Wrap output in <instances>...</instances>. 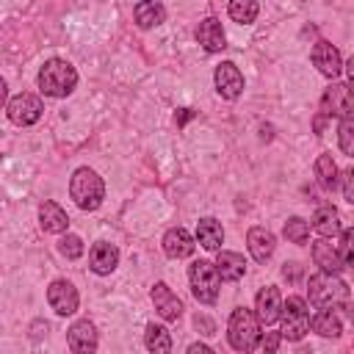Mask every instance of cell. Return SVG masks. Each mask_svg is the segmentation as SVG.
<instances>
[{
	"label": "cell",
	"instance_id": "19",
	"mask_svg": "<svg viewBox=\"0 0 354 354\" xmlns=\"http://www.w3.org/2000/svg\"><path fill=\"white\" fill-rule=\"evenodd\" d=\"M246 243H249V252L257 263H266L271 254H274V246H277V238L271 230L266 227H252L249 235H246Z\"/></svg>",
	"mask_w": 354,
	"mask_h": 354
},
{
	"label": "cell",
	"instance_id": "22",
	"mask_svg": "<svg viewBox=\"0 0 354 354\" xmlns=\"http://www.w3.org/2000/svg\"><path fill=\"white\" fill-rule=\"evenodd\" d=\"M196 241L207 249V252H221V241H224V230L213 216H205L196 221Z\"/></svg>",
	"mask_w": 354,
	"mask_h": 354
},
{
	"label": "cell",
	"instance_id": "32",
	"mask_svg": "<svg viewBox=\"0 0 354 354\" xmlns=\"http://www.w3.org/2000/svg\"><path fill=\"white\" fill-rule=\"evenodd\" d=\"M351 241H354V232L346 227V230H343V235H340V243L335 246V249H337V254H340V260H343V266H351V260H354V249H351L354 243H351Z\"/></svg>",
	"mask_w": 354,
	"mask_h": 354
},
{
	"label": "cell",
	"instance_id": "26",
	"mask_svg": "<svg viewBox=\"0 0 354 354\" xmlns=\"http://www.w3.org/2000/svg\"><path fill=\"white\" fill-rule=\"evenodd\" d=\"M144 343H147L149 354H171V335H169L166 326L149 324L147 326V335H144Z\"/></svg>",
	"mask_w": 354,
	"mask_h": 354
},
{
	"label": "cell",
	"instance_id": "5",
	"mask_svg": "<svg viewBox=\"0 0 354 354\" xmlns=\"http://www.w3.org/2000/svg\"><path fill=\"white\" fill-rule=\"evenodd\" d=\"M188 282H191V293L202 301V304H213L218 299V274L216 266L210 260H194L188 266Z\"/></svg>",
	"mask_w": 354,
	"mask_h": 354
},
{
	"label": "cell",
	"instance_id": "16",
	"mask_svg": "<svg viewBox=\"0 0 354 354\" xmlns=\"http://www.w3.org/2000/svg\"><path fill=\"white\" fill-rule=\"evenodd\" d=\"M196 41H199L207 53H218V50H224V47H227V36H224L221 22H218L216 17L202 19L199 28H196Z\"/></svg>",
	"mask_w": 354,
	"mask_h": 354
},
{
	"label": "cell",
	"instance_id": "20",
	"mask_svg": "<svg viewBox=\"0 0 354 354\" xmlns=\"http://www.w3.org/2000/svg\"><path fill=\"white\" fill-rule=\"evenodd\" d=\"M213 266H216L218 279H224V282H238L246 274V260L238 252H218Z\"/></svg>",
	"mask_w": 354,
	"mask_h": 354
},
{
	"label": "cell",
	"instance_id": "34",
	"mask_svg": "<svg viewBox=\"0 0 354 354\" xmlns=\"http://www.w3.org/2000/svg\"><path fill=\"white\" fill-rule=\"evenodd\" d=\"M340 177H343V196H346V202H354V171L348 169Z\"/></svg>",
	"mask_w": 354,
	"mask_h": 354
},
{
	"label": "cell",
	"instance_id": "15",
	"mask_svg": "<svg viewBox=\"0 0 354 354\" xmlns=\"http://www.w3.org/2000/svg\"><path fill=\"white\" fill-rule=\"evenodd\" d=\"M88 263H91V271H94V274L105 277V274H111V271L119 266V249H116L113 243H108V241H97V243L91 246Z\"/></svg>",
	"mask_w": 354,
	"mask_h": 354
},
{
	"label": "cell",
	"instance_id": "27",
	"mask_svg": "<svg viewBox=\"0 0 354 354\" xmlns=\"http://www.w3.org/2000/svg\"><path fill=\"white\" fill-rule=\"evenodd\" d=\"M315 177H318V183L324 185V188H335L337 185V166H335V160H332V155H318L315 158Z\"/></svg>",
	"mask_w": 354,
	"mask_h": 354
},
{
	"label": "cell",
	"instance_id": "2",
	"mask_svg": "<svg viewBox=\"0 0 354 354\" xmlns=\"http://www.w3.org/2000/svg\"><path fill=\"white\" fill-rule=\"evenodd\" d=\"M69 196L80 210H97L105 199V183L94 169L80 166L69 180Z\"/></svg>",
	"mask_w": 354,
	"mask_h": 354
},
{
	"label": "cell",
	"instance_id": "3",
	"mask_svg": "<svg viewBox=\"0 0 354 354\" xmlns=\"http://www.w3.org/2000/svg\"><path fill=\"white\" fill-rule=\"evenodd\" d=\"M75 86H77V72L69 61H64V58L44 61V66L39 72V88L47 97H66L75 91Z\"/></svg>",
	"mask_w": 354,
	"mask_h": 354
},
{
	"label": "cell",
	"instance_id": "7",
	"mask_svg": "<svg viewBox=\"0 0 354 354\" xmlns=\"http://www.w3.org/2000/svg\"><path fill=\"white\" fill-rule=\"evenodd\" d=\"M351 111H354V100H351L348 83H332V86L324 91V97H321V113H318V116H321V119H332V116L348 119Z\"/></svg>",
	"mask_w": 354,
	"mask_h": 354
},
{
	"label": "cell",
	"instance_id": "31",
	"mask_svg": "<svg viewBox=\"0 0 354 354\" xmlns=\"http://www.w3.org/2000/svg\"><path fill=\"white\" fill-rule=\"evenodd\" d=\"M58 252L66 257V260H77L80 254H83V241L77 238V235H72V232H66L61 241H58Z\"/></svg>",
	"mask_w": 354,
	"mask_h": 354
},
{
	"label": "cell",
	"instance_id": "12",
	"mask_svg": "<svg viewBox=\"0 0 354 354\" xmlns=\"http://www.w3.org/2000/svg\"><path fill=\"white\" fill-rule=\"evenodd\" d=\"M152 304L163 321H177L183 315V301L177 299V293H171V288L166 282L152 285Z\"/></svg>",
	"mask_w": 354,
	"mask_h": 354
},
{
	"label": "cell",
	"instance_id": "14",
	"mask_svg": "<svg viewBox=\"0 0 354 354\" xmlns=\"http://www.w3.org/2000/svg\"><path fill=\"white\" fill-rule=\"evenodd\" d=\"M254 315H257V321L260 324H274L277 318H279V310H282V296H279V290L274 288V285H266L260 293H257V299H254Z\"/></svg>",
	"mask_w": 354,
	"mask_h": 354
},
{
	"label": "cell",
	"instance_id": "13",
	"mask_svg": "<svg viewBox=\"0 0 354 354\" xmlns=\"http://www.w3.org/2000/svg\"><path fill=\"white\" fill-rule=\"evenodd\" d=\"M310 58H313V64L318 66V72L321 75H326V77H337L340 75V69H343V61H340V53H337V47L335 44H329V41H315V47H313V53H310Z\"/></svg>",
	"mask_w": 354,
	"mask_h": 354
},
{
	"label": "cell",
	"instance_id": "28",
	"mask_svg": "<svg viewBox=\"0 0 354 354\" xmlns=\"http://www.w3.org/2000/svg\"><path fill=\"white\" fill-rule=\"evenodd\" d=\"M227 11H230V17H232L235 22H241V25H249V22H254V17H257L260 6H257L254 0H232Z\"/></svg>",
	"mask_w": 354,
	"mask_h": 354
},
{
	"label": "cell",
	"instance_id": "24",
	"mask_svg": "<svg viewBox=\"0 0 354 354\" xmlns=\"http://www.w3.org/2000/svg\"><path fill=\"white\" fill-rule=\"evenodd\" d=\"M133 17H136V25L138 28H155L166 19V8L160 3H152V0H144V3H136L133 8Z\"/></svg>",
	"mask_w": 354,
	"mask_h": 354
},
{
	"label": "cell",
	"instance_id": "1",
	"mask_svg": "<svg viewBox=\"0 0 354 354\" xmlns=\"http://www.w3.org/2000/svg\"><path fill=\"white\" fill-rule=\"evenodd\" d=\"M307 296L318 310H337L348 304V285L337 274H313L307 282Z\"/></svg>",
	"mask_w": 354,
	"mask_h": 354
},
{
	"label": "cell",
	"instance_id": "35",
	"mask_svg": "<svg viewBox=\"0 0 354 354\" xmlns=\"http://www.w3.org/2000/svg\"><path fill=\"white\" fill-rule=\"evenodd\" d=\"M188 354H213V348L205 346V343H194V346L188 348Z\"/></svg>",
	"mask_w": 354,
	"mask_h": 354
},
{
	"label": "cell",
	"instance_id": "18",
	"mask_svg": "<svg viewBox=\"0 0 354 354\" xmlns=\"http://www.w3.org/2000/svg\"><path fill=\"white\" fill-rule=\"evenodd\" d=\"M194 238H191V232L188 230H183V227H171V230H166V235H163V252L169 254V257H174V260H180V257H188L191 252H194Z\"/></svg>",
	"mask_w": 354,
	"mask_h": 354
},
{
	"label": "cell",
	"instance_id": "11",
	"mask_svg": "<svg viewBox=\"0 0 354 354\" xmlns=\"http://www.w3.org/2000/svg\"><path fill=\"white\" fill-rule=\"evenodd\" d=\"M66 343L72 348V354H94L97 351V329L88 318H80L69 326L66 332Z\"/></svg>",
	"mask_w": 354,
	"mask_h": 354
},
{
	"label": "cell",
	"instance_id": "30",
	"mask_svg": "<svg viewBox=\"0 0 354 354\" xmlns=\"http://www.w3.org/2000/svg\"><path fill=\"white\" fill-rule=\"evenodd\" d=\"M337 141H340V149L346 155H354V119H340V127H337Z\"/></svg>",
	"mask_w": 354,
	"mask_h": 354
},
{
	"label": "cell",
	"instance_id": "9",
	"mask_svg": "<svg viewBox=\"0 0 354 354\" xmlns=\"http://www.w3.org/2000/svg\"><path fill=\"white\" fill-rule=\"evenodd\" d=\"M47 301H50V307H53L58 315H72V313L77 310L80 296H77V288H75L69 279H55V282H50V288H47Z\"/></svg>",
	"mask_w": 354,
	"mask_h": 354
},
{
	"label": "cell",
	"instance_id": "37",
	"mask_svg": "<svg viewBox=\"0 0 354 354\" xmlns=\"http://www.w3.org/2000/svg\"><path fill=\"white\" fill-rule=\"evenodd\" d=\"M6 94H8V86H6V80L0 77V108H3V102H6Z\"/></svg>",
	"mask_w": 354,
	"mask_h": 354
},
{
	"label": "cell",
	"instance_id": "33",
	"mask_svg": "<svg viewBox=\"0 0 354 354\" xmlns=\"http://www.w3.org/2000/svg\"><path fill=\"white\" fill-rule=\"evenodd\" d=\"M279 340H282V335H279V332H266V337L260 340V346H263V351H266V354H277Z\"/></svg>",
	"mask_w": 354,
	"mask_h": 354
},
{
	"label": "cell",
	"instance_id": "10",
	"mask_svg": "<svg viewBox=\"0 0 354 354\" xmlns=\"http://www.w3.org/2000/svg\"><path fill=\"white\" fill-rule=\"evenodd\" d=\"M213 80H216V91L224 100H238L241 91H243V75H241V69L232 61L218 64L216 72H213Z\"/></svg>",
	"mask_w": 354,
	"mask_h": 354
},
{
	"label": "cell",
	"instance_id": "23",
	"mask_svg": "<svg viewBox=\"0 0 354 354\" xmlns=\"http://www.w3.org/2000/svg\"><path fill=\"white\" fill-rule=\"evenodd\" d=\"M39 224H41L44 232H66L69 216H66V210H64L61 205L44 202V205L39 207Z\"/></svg>",
	"mask_w": 354,
	"mask_h": 354
},
{
	"label": "cell",
	"instance_id": "8",
	"mask_svg": "<svg viewBox=\"0 0 354 354\" xmlns=\"http://www.w3.org/2000/svg\"><path fill=\"white\" fill-rule=\"evenodd\" d=\"M41 111H44V105H41V100L36 94H17V97L8 100V108H6L8 119L14 124H19V127L36 124L41 119Z\"/></svg>",
	"mask_w": 354,
	"mask_h": 354
},
{
	"label": "cell",
	"instance_id": "17",
	"mask_svg": "<svg viewBox=\"0 0 354 354\" xmlns=\"http://www.w3.org/2000/svg\"><path fill=\"white\" fill-rule=\"evenodd\" d=\"M313 260L321 268V274H340L343 271V260H340L335 243H329V238H321L313 243Z\"/></svg>",
	"mask_w": 354,
	"mask_h": 354
},
{
	"label": "cell",
	"instance_id": "6",
	"mask_svg": "<svg viewBox=\"0 0 354 354\" xmlns=\"http://www.w3.org/2000/svg\"><path fill=\"white\" fill-rule=\"evenodd\" d=\"M279 315H282V332H279L282 337L301 340L310 332V310H307V301L301 296H290L282 304Z\"/></svg>",
	"mask_w": 354,
	"mask_h": 354
},
{
	"label": "cell",
	"instance_id": "21",
	"mask_svg": "<svg viewBox=\"0 0 354 354\" xmlns=\"http://www.w3.org/2000/svg\"><path fill=\"white\" fill-rule=\"evenodd\" d=\"M310 227H313L321 238H335V235L343 230V227H340V213H337L332 205H324V207H318V210L313 213Z\"/></svg>",
	"mask_w": 354,
	"mask_h": 354
},
{
	"label": "cell",
	"instance_id": "29",
	"mask_svg": "<svg viewBox=\"0 0 354 354\" xmlns=\"http://www.w3.org/2000/svg\"><path fill=\"white\" fill-rule=\"evenodd\" d=\"M285 238L290 241V243H307V235H310V224L304 221V218H299V216H290L288 221H285Z\"/></svg>",
	"mask_w": 354,
	"mask_h": 354
},
{
	"label": "cell",
	"instance_id": "4",
	"mask_svg": "<svg viewBox=\"0 0 354 354\" xmlns=\"http://www.w3.org/2000/svg\"><path fill=\"white\" fill-rule=\"evenodd\" d=\"M227 337H230V346L235 351L249 354L260 343V321H257V315L252 310H246V307L232 310L230 324H227Z\"/></svg>",
	"mask_w": 354,
	"mask_h": 354
},
{
	"label": "cell",
	"instance_id": "36",
	"mask_svg": "<svg viewBox=\"0 0 354 354\" xmlns=\"http://www.w3.org/2000/svg\"><path fill=\"white\" fill-rule=\"evenodd\" d=\"M191 116H194V111H191V108H180V113H177V124H185Z\"/></svg>",
	"mask_w": 354,
	"mask_h": 354
},
{
	"label": "cell",
	"instance_id": "25",
	"mask_svg": "<svg viewBox=\"0 0 354 354\" xmlns=\"http://www.w3.org/2000/svg\"><path fill=\"white\" fill-rule=\"evenodd\" d=\"M310 326L313 332H318L321 337H337L343 332V324L340 318L335 315V310H318L313 318H310Z\"/></svg>",
	"mask_w": 354,
	"mask_h": 354
}]
</instances>
